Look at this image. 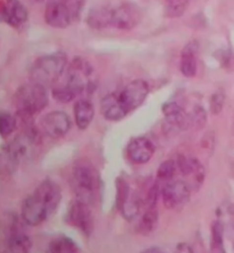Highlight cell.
I'll return each mask as SVG.
<instances>
[{"label":"cell","mask_w":234,"mask_h":253,"mask_svg":"<svg viewBox=\"0 0 234 253\" xmlns=\"http://www.w3.org/2000/svg\"><path fill=\"white\" fill-rule=\"evenodd\" d=\"M62 201V190L55 181L46 179L38 184L21 208V218L28 226L41 225L57 211Z\"/></svg>","instance_id":"6da1fadb"},{"label":"cell","mask_w":234,"mask_h":253,"mask_svg":"<svg viewBox=\"0 0 234 253\" xmlns=\"http://www.w3.org/2000/svg\"><path fill=\"white\" fill-rule=\"evenodd\" d=\"M40 134L38 129L28 125L24 131L10 141L1 149L2 168L12 173L23 161L31 158L40 146Z\"/></svg>","instance_id":"7a4b0ae2"},{"label":"cell","mask_w":234,"mask_h":253,"mask_svg":"<svg viewBox=\"0 0 234 253\" xmlns=\"http://www.w3.org/2000/svg\"><path fill=\"white\" fill-rule=\"evenodd\" d=\"M13 104L20 119L31 121L34 115L41 113L48 106L46 86L34 82L20 86L13 96Z\"/></svg>","instance_id":"3957f363"},{"label":"cell","mask_w":234,"mask_h":253,"mask_svg":"<svg viewBox=\"0 0 234 253\" xmlns=\"http://www.w3.org/2000/svg\"><path fill=\"white\" fill-rule=\"evenodd\" d=\"M102 180L100 173L92 163L80 161L72 169V188L80 200L89 205L94 204L100 196Z\"/></svg>","instance_id":"277c9868"},{"label":"cell","mask_w":234,"mask_h":253,"mask_svg":"<svg viewBox=\"0 0 234 253\" xmlns=\"http://www.w3.org/2000/svg\"><path fill=\"white\" fill-rule=\"evenodd\" d=\"M67 67V55L62 50L38 57L30 69L31 82L44 86L55 85Z\"/></svg>","instance_id":"5b68a950"},{"label":"cell","mask_w":234,"mask_h":253,"mask_svg":"<svg viewBox=\"0 0 234 253\" xmlns=\"http://www.w3.org/2000/svg\"><path fill=\"white\" fill-rule=\"evenodd\" d=\"M75 96L91 94L96 88L95 70L93 64L81 56H75L67 67V84Z\"/></svg>","instance_id":"8992f818"},{"label":"cell","mask_w":234,"mask_h":253,"mask_svg":"<svg viewBox=\"0 0 234 253\" xmlns=\"http://www.w3.org/2000/svg\"><path fill=\"white\" fill-rule=\"evenodd\" d=\"M3 251L14 253H28L32 248L31 237L25 233L21 219L15 213H9L3 220Z\"/></svg>","instance_id":"52a82bcc"},{"label":"cell","mask_w":234,"mask_h":253,"mask_svg":"<svg viewBox=\"0 0 234 253\" xmlns=\"http://www.w3.org/2000/svg\"><path fill=\"white\" fill-rule=\"evenodd\" d=\"M81 9L80 0H48L45 22L55 29H66L73 22Z\"/></svg>","instance_id":"ba28073f"},{"label":"cell","mask_w":234,"mask_h":253,"mask_svg":"<svg viewBox=\"0 0 234 253\" xmlns=\"http://www.w3.org/2000/svg\"><path fill=\"white\" fill-rule=\"evenodd\" d=\"M149 93V84L143 79H135L116 92L118 102L127 116L142 106Z\"/></svg>","instance_id":"9c48e42d"},{"label":"cell","mask_w":234,"mask_h":253,"mask_svg":"<svg viewBox=\"0 0 234 253\" xmlns=\"http://www.w3.org/2000/svg\"><path fill=\"white\" fill-rule=\"evenodd\" d=\"M66 221L67 225L80 230L86 237H89L94 231V214L91 205L80 200L71 202Z\"/></svg>","instance_id":"30bf717a"},{"label":"cell","mask_w":234,"mask_h":253,"mask_svg":"<svg viewBox=\"0 0 234 253\" xmlns=\"http://www.w3.org/2000/svg\"><path fill=\"white\" fill-rule=\"evenodd\" d=\"M192 188L185 180H171L161 189L164 205L168 210H176L184 207L191 200Z\"/></svg>","instance_id":"8fae6325"},{"label":"cell","mask_w":234,"mask_h":253,"mask_svg":"<svg viewBox=\"0 0 234 253\" xmlns=\"http://www.w3.org/2000/svg\"><path fill=\"white\" fill-rule=\"evenodd\" d=\"M40 126L49 138L61 139L71 129V119L64 111H50L40 119Z\"/></svg>","instance_id":"7c38bea8"},{"label":"cell","mask_w":234,"mask_h":253,"mask_svg":"<svg viewBox=\"0 0 234 253\" xmlns=\"http://www.w3.org/2000/svg\"><path fill=\"white\" fill-rule=\"evenodd\" d=\"M142 10L133 2H124L113 8L112 28L129 31L137 27L142 21Z\"/></svg>","instance_id":"4fadbf2b"},{"label":"cell","mask_w":234,"mask_h":253,"mask_svg":"<svg viewBox=\"0 0 234 253\" xmlns=\"http://www.w3.org/2000/svg\"><path fill=\"white\" fill-rule=\"evenodd\" d=\"M176 163L182 175L191 180L189 184L192 189L198 190L200 187H202L204 176H206L202 163L196 157H186L184 155H178Z\"/></svg>","instance_id":"5bb4252c"},{"label":"cell","mask_w":234,"mask_h":253,"mask_svg":"<svg viewBox=\"0 0 234 253\" xmlns=\"http://www.w3.org/2000/svg\"><path fill=\"white\" fill-rule=\"evenodd\" d=\"M0 14L2 22L14 29H20L29 20V10L20 0H1Z\"/></svg>","instance_id":"9a60e30c"},{"label":"cell","mask_w":234,"mask_h":253,"mask_svg":"<svg viewBox=\"0 0 234 253\" xmlns=\"http://www.w3.org/2000/svg\"><path fill=\"white\" fill-rule=\"evenodd\" d=\"M156 146L150 139L145 136H137L133 138L126 148L128 160L134 164H146L152 160L156 154Z\"/></svg>","instance_id":"2e32d148"},{"label":"cell","mask_w":234,"mask_h":253,"mask_svg":"<svg viewBox=\"0 0 234 253\" xmlns=\"http://www.w3.org/2000/svg\"><path fill=\"white\" fill-rule=\"evenodd\" d=\"M199 42L191 41L184 46L181 52L179 60V71L186 78H192L198 72V52H199Z\"/></svg>","instance_id":"e0dca14e"},{"label":"cell","mask_w":234,"mask_h":253,"mask_svg":"<svg viewBox=\"0 0 234 253\" xmlns=\"http://www.w3.org/2000/svg\"><path fill=\"white\" fill-rule=\"evenodd\" d=\"M163 113L165 115L166 122L170 126V128L186 129L190 123V117L184 113L182 106H179L175 101H169L163 104Z\"/></svg>","instance_id":"ac0fdd59"},{"label":"cell","mask_w":234,"mask_h":253,"mask_svg":"<svg viewBox=\"0 0 234 253\" xmlns=\"http://www.w3.org/2000/svg\"><path fill=\"white\" fill-rule=\"evenodd\" d=\"M113 8L110 6H99L89 10L86 23L93 30H105L112 28Z\"/></svg>","instance_id":"d6986e66"},{"label":"cell","mask_w":234,"mask_h":253,"mask_svg":"<svg viewBox=\"0 0 234 253\" xmlns=\"http://www.w3.org/2000/svg\"><path fill=\"white\" fill-rule=\"evenodd\" d=\"M73 115L77 127L80 131H85L92 124L95 116V108L89 100H78L73 106Z\"/></svg>","instance_id":"ffe728a7"},{"label":"cell","mask_w":234,"mask_h":253,"mask_svg":"<svg viewBox=\"0 0 234 253\" xmlns=\"http://www.w3.org/2000/svg\"><path fill=\"white\" fill-rule=\"evenodd\" d=\"M158 221H159V213H158L157 208H147L138 221L136 230L138 234L146 236V235L152 234L156 230Z\"/></svg>","instance_id":"44dd1931"},{"label":"cell","mask_w":234,"mask_h":253,"mask_svg":"<svg viewBox=\"0 0 234 253\" xmlns=\"http://www.w3.org/2000/svg\"><path fill=\"white\" fill-rule=\"evenodd\" d=\"M80 251V247L72 238L63 235L54 238L48 245V252L50 253H78Z\"/></svg>","instance_id":"7402d4cb"},{"label":"cell","mask_w":234,"mask_h":253,"mask_svg":"<svg viewBox=\"0 0 234 253\" xmlns=\"http://www.w3.org/2000/svg\"><path fill=\"white\" fill-rule=\"evenodd\" d=\"M133 190L131 184L128 183L124 176H118L116 179V207L118 211H120L126 202L132 196Z\"/></svg>","instance_id":"603a6c76"},{"label":"cell","mask_w":234,"mask_h":253,"mask_svg":"<svg viewBox=\"0 0 234 253\" xmlns=\"http://www.w3.org/2000/svg\"><path fill=\"white\" fill-rule=\"evenodd\" d=\"M211 252H225L224 247V225L222 221H215L211 225V241H210Z\"/></svg>","instance_id":"cb8c5ba5"},{"label":"cell","mask_w":234,"mask_h":253,"mask_svg":"<svg viewBox=\"0 0 234 253\" xmlns=\"http://www.w3.org/2000/svg\"><path fill=\"white\" fill-rule=\"evenodd\" d=\"M17 119L14 117L12 114L7 111H1L0 113V134L2 139L8 138L12 133L16 129Z\"/></svg>","instance_id":"d4e9b609"},{"label":"cell","mask_w":234,"mask_h":253,"mask_svg":"<svg viewBox=\"0 0 234 253\" xmlns=\"http://www.w3.org/2000/svg\"><path fill=\"white\" fill-rule=\"evenodd\" d=\"M177 163L174 160H167L163 162L157 171V178L161 181H171L174 179V175L177 172Z\"/></svg>","instance_id":"484cf974"},{"label":"cell","mask_w":234,"mask_h":253,"mask_svg":"<svg viewBox=\"0 0 234 253\" xmlns=\"http://www.w3.org/2000/svg\"><path fill=\"white\" fill-rule=\"evenodd\" d=\"M52 93H53L54 99L60 103H69L72 100L77 97L67 85L55 86V87L53 88Z\"/></svg>","instance_id":"4316f807"},{"label":"cell","mask_w":234,"mask_h":253,"mask_svg":"<svg viewBox=\"0 0 234 253\" xmlns=\"http://www.w3.org/2000/svg\"><path fill=\"white\" fill-rule=\"evenodd\" d=\"M209 109L212 115H219L222 113L225 104V93L222 89H218L212 94L209 101Z\"/></svg>","instance_id":"83f0119b"},{"label":"cell","mask_w":234,"mask_h":253,"mask_svg":"<svg viewBox=\"0 0 234 253\" xmlns=\"http://www.w3.org/2000/svg\"><path fill=\"white\" fill-rule=\"evenodd\" d=\"M189 117H190V122H192L193 124L196 125L197 128L204 127V125H206L207 123L206 110H204V108L202 106H199V104L194 106L192 114H191Z\"/></svg>","instance_id":"f1b7e54d"},{"label":"cell","mask_w":234,"mask_h":253,"mask_svg":"<svg viewBox=\"0 0 234 253\" xmlns=\"http://www.w3.org/2000/svg\"><path fill=\"white\" fill-rule=\"evenodd\" d=\"M161 195V189L159 184L156 183L151 187L149 193L146 195L145 198V204L147 208H157L158 200H159V196Z\"/></svg>","instance_id":"f546056e"},{"label":"cell","mask_w":234,"mask_h":253,"mask_svg":"<svg viewBox=\"0 0 234 253\" xmlns=\"http://www.w3.org/2000/svg\"><path fill=\"white\" fill-rule=\"evenodd\" d=\"M176 251L177 252H193V249L190 247L187 243H179L177 247H176Z\"/></svg>","instance_id":"4dcf8cb0"},{"label":"cell","mask_w":234,"mask_h":253,"mask_svg":"<svg viewBox=\"0 0 234 253\" xmlns=\"http://www.w3.org/2000/svg\"><path fill=\"white\" fill-rule=\"evenodd\" d=\"M144 252H163L159 248H150V249H145Z\"/></svg>","instance_id":"1f68e13d"}]
</instances>
